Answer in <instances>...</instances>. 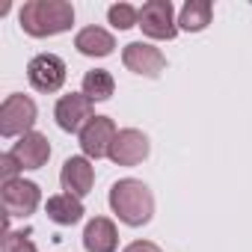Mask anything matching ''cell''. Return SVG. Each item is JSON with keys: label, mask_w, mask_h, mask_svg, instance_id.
<instances>
[{"label": "cell", "mask_w": 252, "mask_h": 252, "mask_svg": "<svg viewBox=\"0 0 252 252\" xmlns=\"http://www.w3.org/2000/svg\"><path fill=\"white\" fill-rule=\"evenodd\" d=\"M122 252H163L158 243H152V240H134V243H128Z\"/></svg>", "instance_id": "44dd1931"}, {"label": "cell", "mask_w": 252, "mask_h": 252, "mask_svg": "<svg viewBox=\"0 0 252 252\" xmlns=\"http://www.w3.org/2000/svg\"><path fill=\"white\" fill-rule=\"evenodd\" d=\"M21 27L27 36L33 39H45V36H57L71 30L74 24V9L65 0H30L21 6Z\"/></svg>", "instance_id": "6da1fadb"}, {"label": "cell", "mask_w": 252, "mask_h": 252, "mask_svg": "<svg viewBox=\"0 0 252 252\" xmlns=\"http://www.w3.org/2000/svg\"><path fill=\"white\" fill-rule=\"evenodd\" d=\"M36 125V104L27 95H9L0 104V134L3 137H24Z\"/></svg>", "instance_id": "3957f363"}, {"label": "cell", "mask_w": 252, "mask_h": 252, "mask_svg": "<svg viewBox=\"0 0 252 252\" xmlns=\"http://www.w3.org/2000/svg\"><path fill=\"white\" fill-rule=\"evenodd\" d=\"M122 63H125V68H128V71L143 74V77H158L166 68L163 51L155 48V45H149V42H131V45H125Z\"/></svg>", "instance_id": "8992f818"}, {"label": "cell", "mask_w": 252, "mask_h": 252, "mask_svg": "<svg viewBox=\"0 0 252 252\" xmlns=\"http://www.w3.org/2000/svg\"><path fill=\"white\" fill-rule=\"evenodd\" d=\"M60 184H63V190H65V193H71V196H77V199H80V196H86V193L92 190V184H95V169H92L89 158H86V155L68 158V160L63 163Z\"/></svg>", "instance_id": "8fae6325"}, {"label": "cell", "mask_w": 252, "mask_h": 252, "mask_svg": "<svg viewBox=\"0 0 252 252\" xmlns=\"http://www.w3.org/2000/svg\"><path fill=\"white\" fill-rule=\"evenodd\" d=\"M27 80L39 92H57L65 83V63L57 54H39L27 65Z\"/></svg>", "instance_id": "52a82bcc"}, {"label": "cell", "mask_w": 252, "mask_h": 252, "mask_svg": "<svg viewBox=\"0 0 252 252\" xmlns=\"http://www.w3.org/2000/svg\"><path fill=\"white\" fill-rule=\"evenodd\" d=\"M3 252H39L36 243L24 234V231H6L3 237Z\"/></svg>", "instance_id": "d6986e66"}, {"label": "cell", "mask_w": 252, "mask_h": 252, "mask_svg": "<svg viewBox=\"0 0 252 252\" xmlns=\"http://www.w3.org/2000/svg\"><path fill=\"white\" fill-rule=\"evenodd\" d=\"M12 155H15V160L21 163V169H42V166L48 163V158H51V143H48L45 134L30 131V134H24V137L12 146Z\"/></svg>", "instance_id": "7c38bea8"}, {"label": "cell", "mask_w": 252, "mask_h": 252, "mask_svg": "<svg viewBox=\"0 0 252 252\" xmlns=\"http://www.w3.org/2000/svg\"><path fill=\"white\" fill-rule=\"evenodd\" d=\"M140 27L149 39H175L178 24L169 0H149L140 9Z\"/></svg>", "instance_id": "277c9868"}, {"label": "cell", "mask_w": 252, "mask_h": 252, "mask_svg": "<svg viewBox=\"0 0 252 252\" xmlns=\"http://www.w3.org/2000/svg\"><path fill=\"white\" fill-rule=\"evenodd\" d=\"M110 208L125 225H146L155 214V196L143 181L122 178L110 187Z\"/></svg>", "instance_id": "7a4b0ae2"}, {"label": "cell", "mask_w": 252, "mask_h": 252, "mask_svg": "<svg viewBox=\"0 0 252 252\" xmlns=\"http://www.w3.org/2000/svg\"><path fill=\"white\" fill-rule=\"evenodd\" d=\"M116 125L110 116H95L86 128L80 131V149L89 160H98V158H110V146L116 140Z\"/></svg>", "instance_id": "9c48e42d"}, {"label": "cell", "mask_w": 252, "mask_h": 252, "mask_svg": "<svg viewBox=\"0 0 252 252\" xmlns=\"http://www.w3.org/2000/svg\"><path fill=\"white\" fill-rule=\"evenodd\" d=\"M211 15H214V6L208 0H187L181 15H178V27L187 33H199L211 24Z\"/></svg>", "instance_id": "2e32d148"}, {"label": "cell", "mask_w": 252, "mask_h": 252, "mask_svg": "<svg viewBox=\"0 0 252 252\" xmlns=\"http://www.w3.org/2000/svg\"><path fill=\"white\" fill-rule=\"evenodd\" d=\"M74 48H77L80 54H86V57H110L113 48H116V42H113V36H110L107 30H101V27H83V30L77 33V39H74Z\"/></svg>", "instance_id": "9a60e30c"}, {"label": "cell", "mask_w": 252, "mask_h": 252, "mask_svg": "<svg viewBox=\"0 0 252 252\" xmlns=\"http://www.w3.org/2000/svg\"><path fill=\"white\" fill-rule=\"evenodd\" d=\"M116 246H119V231H116L113 220L95 217L86 222V228H83V249L86 252H116Z\"/></svg>", "instance_id": "4fadbf2b"}, {"label": "cell", "mask_w": 252, "mask_h": 252, "mask_svg": "<svg viewBox=\"0 0 252 252\" xmlns=\"http://www.w3.org/2000/svg\"><path fill=\"white\" fill-rule=\"evenodd\" d=\"M54 119H57L60 128L68 131V134L83 131L86 125L95 119V116H92V101H89L83 92H68V95H63V98L57 101V107H54Z\"/></svg>", "instance_id": "5b68a950"}, {"label": "cell", "mask_w": 252, "mask_h": 252, "mask_svg": "<svg viewBox=\"0 0 252 252\" xmlns=\"http://www.w3.org/2000/svg\"><path fill=\"white\" fill-rule=\"evenodd\" d=\"M42 202V190L36 181H24V178H15L9 184H3V211L6 217H30L36 214Z\"/></svg>", "instance_id": "ba28073f"}, {"label": "cell", "mask_w": 252, "mask_h": 252, "mask_svg": "<svg viewBox=\"0 0 252 252\" xmlns=\"http://www.w3.org/2000/svg\"><path fill=\"white\" fill-rule=\"evenodd\" d=\"M149 158V137L137 128H125L110 146V160L116 166H137Z\"/></svg>", "instance_id": "30bf717a"}, {"label": "cell", "mask_w": 252, "mask_h": 252, "mask_svg": "<svg viewBox=\"0 0 252 252\" xmlns=\"http://www.w3.org/2000/svg\"><path fill=\"white\" fill-rule=\"evenodd\" d=\"M107 18L116 30H131V27H140V9L131 6V3H113L107 9Z\"/></svg>", "instance_id": "ac0fdd59"}, {"label": "cell", "mask_w": 252, "mask_h": 252, "mask_svg": "<svg viewBox=\"0 0 252 252\" xmlns=\"http://www.w3.org/2000/svg\"><path fill=\"white\" fill-rule=\"evenodd\" d=\"M113 89H116V80H113L110 71H104V68L86 71V77H83V95L89 101H107L113 95Z\"/></svg>", "instance_id": "e0dca14e"}, {"label": "cell", "mask_w": 252, "mask_h": 252, "mask_svg": "<svg viewBox=\"0 0 252 252\" xmlns=\"http://www.w3.org/2000/svg\"><path fill=\"white\" fill-rule=\"evenodd\" d=\"M18 172H21V163L15 160V155H12V152H6L3 158H0V178H3V184L15 181V178H18Z\"/></svg>", "instance_id": "ffe728a7"}, {"label": "cell", "mask_w": 252, "mask_h": 252, "mask_svg": "<svg viewBox=\"0 0 252 252\" xmlns=\"http://www.w3.org/2000/svg\"><path fill=\"white\" fill-rule=\"evenodd\" d=\"M45 211L57 225H74L83 217V202L77 196H71V193H57V196L48 199Z\"/></svg>", "instance_id": "5bb4252c"}]
</instances>
